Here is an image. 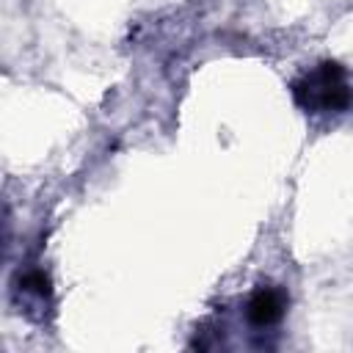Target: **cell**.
<instances>
[{
  "instance_id": "1",
  "label": "cell",
  "mask_w": 353,
  "mask_h": 353,
  "mask_svg": "<svg viewBox=\"0 0 353 353\" xmlns=\"http://www.w3.org/2000/svg\"><path fill=\"white\" fill-rule=\"evenodd\" d=\"M292 99L303 113H342L353 105V88L336 61H320L292 80Z\"/></svg>"
},
{
  "instance_id": "2",
  "label": "cell",
  "mask_w": 353,
  "mask_h": 353,
  "mask_svg": "<svg viewBox=\"0 0 353 353\" xmlns=\"http://www.w3.org/2000/svg\"><path fill=\"white\" fill-rule=\"evenodd\" d=\"M284 309H287V295L273 284H262L245 301V320L254 328H270L284 317Z\"/></svg>"
},
{
  "instance_id": "3",
  "label": "cell",
  "mask_w": 353,
  "mask_h": 353,
  "mask_svg": "<svg viewBox=\"0 0 353 353\" xmlns=\"http://www.w3.org/2000/svg\"><path fill=\"white\" fill-rule=\"evenodd\" d=\"M19 290H22V295L36 298L39 303L50 301V295H52V287H50V279L44 270H28L19 281Z\"/></svg>"
}]
</instances>
